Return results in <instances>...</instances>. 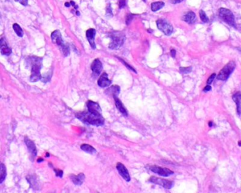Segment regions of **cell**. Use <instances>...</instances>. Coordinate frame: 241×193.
<instances>
[{"label": "cell", "instance_id": "obj_24", "mask_svg": "<svg viewBox=\"0 0 241 193\" xmlns=\"http://www.w3.org/2000/svg\"><path fill=\"white\" fill-rule=\"evenodd\" d=\"M13 28H14L15 33H16V35L19 37H22L24 35V31L21 29V28L20 27V26L17 24H14L13 25Z\"/></svg>", "mask_w": 241, "mask_h": 193}, {"label": "cell", "instance_id": "obj_33", "mask_svg": "<svg viewBox=\"0 0 241 193\" xmlns=\"http://www.w3.org/2000/svg\"><path fill=\"white\" fill-rule=\"evenodd\" d=\"M55 171L56 172L57 176H60V178L62 177V175H63V172H62V171H60V170H57V171L56 169H55Z\"/></svg>", "mask_w": 241, "mask_h": 193}, {"label": "cell", "instance_id": "obj_4", "mask_svg": "<svg viewBox=\"0 0 241 193\" xmlns=\"http://www.w3.org/2000/svg\"><path fill=\"white\" fill-rule=\"evenodd\" d=\"M236 64L235 62L231 61L227 63L226 65L222 68V69L219 71V74L217 76V79L221 81H226L229 78L231 74L234 71L236 68Z\"/></svg>", "mask_w": 241, "mask_h": 193}, {"label": "cell", "instance_id": "obj_34", "mask_svg": "<svg viewBox=\"0 0 241 193\" xmlns=\"http://www.w3.org/2000/svg\"><path fill=\"white\" fill-rule=\"evenodd\" d=\"M212 90V86H210V85H206V86L204 87V92H207V91H211Z\"/></svg>", "mask_w": 241, "mask_h": 193}, {"label": "cell", "instance_id": "obj_16", "mask_svg": "<svg viewBox=\"0 0 241 193\" xmlns=\"http://www.w3.org/2000/svg\"><path fill=\"white\" fill-rule=\"evenodd\" d=\"M113 98L114 100H115V105H116V108L118 109V110L122 113L125 117H128V110H127V109L125 108V107L124 106V105H123L120 100L117 98V96H113Z\"/></svg>", "mask_w": 241, "mask_h": 193}, {"label": "cell", "instance_id": "obj_29", "mask_svg": "<svg viewBox=\"0 0 241 193\" xmlns=\"http://www.w3.org/2000/svg\"><path fill=\"white\" fill-rule=\"evenodd\" d=\"M215 77H216V74H212V75L210 76L209 77V79H208V80H207V82H206V84H207L208 85H210L211 84H212V82H213V81H214V79H215Z\"/></svg>", "mask_w": 241, "mask_h": 193}, {"label": "cell", "instance_id": "obj_40", "mask_svg": "<svg viewBox=\"0 0 241 193\" xmlns=\"http://www.w3.org/2000/svg\"><path fill=\"white\" fill-rule=\"evenodd\" d=\"M77 15H79V11H77Z\"/></svg>", "mask_w": 241, "mask_h": 193}, {"label": "cell", "instance_id": "obj_26", "mask_svg": "<svg viewBox=\"0 0 241 193\" xmlns=\"http://www.w3.org/2000/svg\"><path fill=\"white\" fill-rule=\"evenodd\" d=\"M118 59H119V60H120V61H121V62H122V63H123V64H125V66H126V67H127V68H128V69H130L131 70V71H134V73H135V74H136V73H137V72H136V70H135V69H134V67H132V66H130V64H128V63H127V62H125V61H124V60H122V59H121V58H119V57H118Z\"/></svg>", "mask_w": 241, "mask_h": 193}, {"label": "cell", "instance_id": "obj_1", "mask_svg": "<svg viewBox=\"0 0 241 193\" xmlns=\"http://www.w3.org/2000/svg\"><path fill=\"white\" fill-rule=\"evenodd\" d=\"M76 117L85 124L94 126L103 125L105 122V119L100 112L90 110H88L87 112H80L76 114Z\"/></svg>", "mask_w": 241, "mask_h": 193}, {"label": "cell", "instance_id": "obj_14", "mask_svg": "<svg viewBox=\"0 0 241 193\" xmlns=\"http://www.w3.org/2000/svg\"><path fill=\"white\" fill-rule=\"evenodd\" d=\"M86 38L92 49H96V43H95V35H96V30L94 28H90L86 31Z\"/></svg>", "mask_w": 241, "mask_h": 193}, {"label": "cell", "instance_id": "obj_15", "mask_svg": "<svg viewBox=\"0 0 241 193\" xmlns=\"http://www.w3.org/2000/svg\"><path fill=\"white\" fill-rule=\"evenodd\" d=\"M25 142L27 146L28 151L30 152V154H31V158H35L36 156V154H37V150H36V147L35 144L33 143V141H31V139H28L27 138H26L25 139Z\"/></svg>", "mask_w": 241, "mask_h": 193}, {"label": "cell", "instance_id": "obj_7", "mask_svg": "<svg viewBox=\"0 0 241 193\" xmlns=\"http://www.w3.org/2000/svg\"><path fill=\"white\" fill-rule=\"evenodd\" d=\"M149 170L153 172L154 173L158 174L159 175L164 177H168L170 175H173L174 172L171 171L170 169H168L167 168H163L160 167L158 166H151L149 167Z\"/></svg>", "mask_w": 241, "mask_h": 193}, {"label": "cell", "instance_id": "obj_31", "mask_svg": "<svg viewBox=\"0 0 241 193\" xmlns=\"http://www.w3.org/2000/svg\"><path fill=\"white\" fill-rule=\"evenodd\" d=\"M132 18H133V16H132V14H129L128 17H127V19H126V23L127 24H130V23L131 22V21L132 20Z\"/></svg>", "mask_w": 241, "mask_h": 193}, {"label": "cell", "instance_id": "obj_30", "mask_svg": "<svg viewBox=\"0 0 241 193\" xmlns=\"http://www.w3.org/2000/svg\"><path fill=\"white\" fill-rule=\"evenodd\" d=\"M125 4H126V0H119V9H122L123 7H125Z\"/></svg>", "mask_w": 241, "mask_h": 193}, {"label": "cell", "instance_id": "obj_35", "mask_svg": "<svg viewBox=\"0 0 241 193\" xmlns=\"http://www.w3.org/2000/svg\"><path fill=\"white\" fill-rule=\"evenodd\" d=\"M170 55L172 57H175V55H176V51L175 50H171L170 51Z\"/></svg>", "mask_w": 241, "mask_h": 193}, {"label": "cell", "instance_id": "obj_17", "mask_svg": "<svg viewBox=\"0 0 241 193\" xmlns=\"http://www.w3.org/2000/svg\"><path fill=\"white\" fill-rule=\"evenodd\" d=\"M183 20L187 24H192L196 21V15L193 11H189L183 17Z\"/></svg>", "mask_w": 241, "mask_h": 193}, {"label": "cell", "instance_id": "obj_5", "mask_svg": "<svg viewBox=\"0 0 241 193\" xmlns=\"http://www.w3.org/2000/svg\"><path fill=\"white\" fill-rule=\"evenodd\" d=\"M219 16L221 19L233 27H236V21L234 15L229 9L221 8L219 11Z\"/></svg>", "mask_w": 241, "mask_h": 193}, {"label": "cell", "instance_id": "obj_13", "mask_svg": "<svg viewBox=\"0 0 241 193\" xmlns=\"http://www.w3.org/2000/svg\"><path fill=\"white\" fill-rule=\"evenodd\" d=\"M0 52L6 56H9L11 53V49L9 47L4 38L0 39Z\"/></svg>", "mask_w": 241, "mask_h": 193}, {"label": "cell", "instance_id": "obj_2", "mask_svg": "<svg viewBox=\"0 0 241 193\" xmlns=\"http://www.w3.org/2000/svg\"><path fill=\"white\" fill-rule=\"evenodd\" d=\"M29 64L31 65V75L30 80L32 82H35L41 79V69L42 66V58L38 57H30Z\"/></svg>", "mask_w": 241, "mask_h": 193}, {"label": "cell", "instance_id": "obj_21", "mask_svg": "<svg viewBox=\"0 0 241 193\" xmlns=\"http://www.w3.org/2000/svg\"><path fill=\"white\" fill-rule=\"evenodd\" d=\"M7 176V170L2 163H0V184L4 182Z\"/></svg>", "mask_w": 241, "mask_h": 193}, {"label": "cell", "instance_id": "obj_8", "mask_svg": "<svg viewBox=\"0 0 241 193\" xmlns=\"http://www.w3.org/2000/svg\"><path fill=\"white\" fill-rule=\"evenodd\" d=\"M149 181L151 183H154V184L161 185V186H162L163 188H164L166 189L172 188V187L173 186V184H174L172 181L169 180L163 179V178H156L154 176L151 177V178L149 179Z\"/></svg>", "mask_w": 241, "mask_h": 193}, {"label": "cell", "instance_id": "obj_41", "mask_svg": "<svg viewBox=\"0 0 241 193\" xmlns=\"http://www.w3.org/2000/svg\"><path fill=\"white\" fill-rule=\"evenodd\" d=\"M238 145H239V146H240V141H239V143H238Z\"/></svg>", "mask_w": 241, "mask_h": 193}, {"label": "cell", "instance_id": "obj_43", "mask_svg": "<svg viewBox=\"0 0 241 193\" xmlns=\"http://www.w3.org/2000/svg\"><path fill=\"white\" fill-rule=\"evenodd\" d=\"M144 1H145V0H144Z\"/></svg>", "mask_w": 241, "mask_h": 193}, {"label": "cell", "instance_id": "obj_25", "mask_svg": "<svg viewBox=\"0 0 241 193\" xmlns=\"http://www.w3.org/2000/svg\"><path fill=\"white\" fill-rule=\"evenodd\" d=\"M200 18H201V20H202V21H203L204 23H206V22L209 21L208 17L206 15L205 12H204V11L203 10H200Z\"/></svg>", "mask_w": 241, "mask_h": 193}, {"label": "cell", "instance_id": "obj_9", "mask_svg": "<svg viewBox=\"0 0 241 193\" xmlns=\"http://www.w3.org/2000/svg\"><path fill=\"white\" fill-rule=\"evenodd\" d=\"M116 168L119 175H120L121 176L127 181V182H130L131 178L127 168L125 167L122 164H121V163H117L116 165Z\"/></svg>", "mask_w": 241, "mask_h": 193}, {"label": "cell", "instance_id": "obj_32", "mask_svg": "<svg viewBox=\"0 0 241 193\" xmlns=\"http://www.w3.org/2000/svg\"><path fill=\"white\" fill-rule=\"evenodd\" d=\"M17 1L21 4L22 5L24 6H27L28 5V0H16Z\"/></svg>", "mask_w": 241, "mask_h": 193}, {"label": "cell", "instance_id": "obj_42", "mask_svg": "<svg viewBox=\"0 0 241 193\" xmlns=\"http://www.w3.org/2000/svg\"><path fill=\"white\" fill-rule=\"evenodd\" d=\"M0 18H1V14H0Z\"/></svg>", "mask_w": 241, "mask_h": 193}, {"label": "cell", "instance_id": "obj_19", "mask_svg": "<svg viewBox=\"0 0 241 193\" xmlns=\"http://www.w3.org/2000/svg\"><path fill=\"white\" fill-rule=\"evenodd\" d=\"M240 98L241 94L240 92L236 93V94H234V95L233 96V100L237 105V111H238L239 116H240Z\"/></svg>", "mask_w": 241, "mask_h": 193}, {"label": "cell", "instance_id": "obj_10", "mask_svg": "<svg viewBox=\"0 0 241 193\" xmlns=\"http://www.w3.org/2000/svg\"><path fill=\"white\" fill-rule=\"evenodd\" d=\"M51 39H52V42L55 44L57 45L60 48H62L64 45L61 33H60V32L59 31H55L52 32V34H51Z\"/></svg>", "mask_w": 241, "mask_h": 193}, {"label": "cell", "instance_id": "obj_12", "mask_svg": "<svg viewBox=\"0 0 241 193\" xmlns=\"http://www.w3.org/2000/svg\"><path fill=\"white\" fill-rule=\"evenodd\" d=\"M91 68L92 71L95 74L99 75L102 70H103V64H102L99 59H96L92 62Z\"/></svg>", "mask_w": 241, "mask_h": 193}, {"label": "cell", "instance_id": "obj_36", "mask_svg": "<svg viewBox=\"0 0 241 193\" xmlns=\"http://www.w3.org/2000/svg\"><path fill=\"white\" fill-rule=\"evenodd\" d=\"M183 0H171V2L172 4H178V3H180L182 2Z\"/></svg>", "mask_w": 241, "mask_h": 193}, {"label": "cell", "instance_id": "obj_3", "mask_svg": "<svg viewBox=\"0 0 241 193\" xmlns=\"http://www.w3.org/2000/svg\"><path fill=\"white\" fill-rule=\"evenodd\" d=\"M111 42L109 45V48L112 50L119 49L124 44L125 41V36L124 33L119 31H114L110 34Z\"/></svg>", "mask_w": 241, "mask_h": 193}, {"label": "cell", "instance_id": "obj_18", "mask_svg": "<svg viewBox=\"0 0 241 193\" xmlns=\"http://www.w3.org/2000/svg\"><path fill=\"white\" fill-rule=\"evenodd\" d=\"M70 178H71L72 182L74 183L75 185H81L83 183V180H84L85 175L83 173H80V174H79L78 175H71V177Z\"/></svg>", "mask_w": 241, "mask_h": 193}, {"label": "cell", "instance_id": "obj_22", "mask_svg": "<svg viewBox=\"0 0 241 193\" xmlns=\"http://www.w3.org/2000/svg\"><path fill=\"white\" fill-rule=\"evenodd\" d=\"M165 4L163 1H156L151 4V10L153 11H158L159 9H162L164 7Z\"/></svg>", "mask_w": 241, "mask_h": 193}, {"label": "cell", "instance_id": "obj_27", "mask_svg": "<svg viewBox=\"0 0 241 193\" xmlns=\"http://www.w3.org/2000/svg\"><path fill=\"white\" fill-rule=\"evenodd\" d=\"M180 72L183 74H188L192 71V67H181L180 69Z\"/></svg>", "mask_w": 241, "mask_h": 193}, {"label": "cell", "instance_id": "obj_23", "mask_svg": "<svg viewBox=\"0 0 241 193\" xmlns=\"http://www.w3.org/2000/svg\"><path fill=\"white\" fill-rule=\"evenodd\" d=\"M119 91H120V88H119L118 86H113L111 88L107 89V91L106 92L111 93L113 96H117V95L119 94Z\"/></svg>", "mask_w": 241, "mask_h": 193}, {"label": "cell", "instance_id": "obj_37", "mask_svg": "<svg viewBox=\"0 0 241 193\" xmlns=\"http://www.w3.org/2000/svg\"><path fill=\"white\" fill-rule=\"evenodd\" d=\"M65 6H66V7H70V3H68V2L65 3Z\"/></svg>", "mask_w": 241, "mask_h": 193}, {"label": "cell", "instance_id": "obj_28", "mask_svg": "<svg viewBox=\"0 0 241 193\" xmlns=\"http://www.w3.org/2000/svg\"><path fill=\"white\" fill-rule=\"evenodd\" d=\"M106 16L108 17H112L113 16V14H112V9L110 4H108L107 7V9H106Z\"/></svg>", "mask_w": 241, "mask_h": 193}, {"label": "cell", "instance_id": "obj_6", "mask_svg": "<svg viewBox=\"0 0 241 193\" xmlns=\"http://www.w3.org/2000/svg\"><path fill=\"white\" fill-rule=\"evenodd\" d=\"M158 29L166 35H170L173 32V27L169 22L164 19H159L156 21Z\"/></svg>", "mask_w": 241, "mask_h": 193}, {"label": "cell", "instance_id": "obj_11", "mask_svg": "<svg viewBox=\"0 0 241 193\" xmlns=\"http://www.w3.org/2000/svg\"><path fill=\"white\" fill-rule=\"evenodd\" d=\"M112 84V81L108 79V75L107 73H103V74L100 77L99 79L98 80V86L101 88H105V87L109 86Z\"/></svg>", "mask_w": 241, "mask_h": 193}, {"label": "cell", "instance_id": "obj_39", "mask_svg": "<svg viewBox=\"0 0 241 193\" xmlns=\"http://www.w3.org/2000/svg\"><path fill=\"white\" fill-rule=\"evenodd\" d=\"M212 122H209V127H212Z\"/></svg>", "mask_w": 241, "mask_h": 193}, {"label": "cell", "instance_id": "obj_38", "mask_svg": "<svg viewBox=\"0 0 241 193\" xmlns=\"http://www.w3.org/2000/svg\"><path fill=\"white\" fill-rule=\"evenodd\" d=\"M42 161H43V158H38V162H42Z\"/></svg>", "mask_w": 241, "mask_h": 193}, {"label": "cell", "instance_id": "obj_20", "mask_svg": "<svg viewBox=\"0 0 241 193\" xmlns=\"http://www.w3.org/2000/svg\"><path fill=\"white\" fill-rule=\"evenodd\" d=\"M81 149H82L83 151H86V152L88 153V154H96V150L92 146L86 144H82L81 146Z\"/></svg>", "mask_w": 241, "mask_h": 193}]
</instances>
